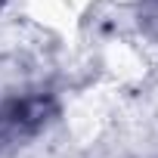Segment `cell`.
<instances>
[{
    "mask_svg": "<svg viewBox=\"0 0 158 158\" xmlns=\"http://www.w3.org/2000/svg\"><path fill=\"white\" fill-rule=\"evenodd\" d=\"M0 136H3V121H0Z\"/></svg>",
    "mask_w": 158,
    "mask_h": 158,
    "instance_id": "6da1fadb",
    "label": "cell"
}]
</instances>
